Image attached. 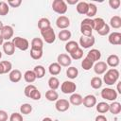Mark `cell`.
Returning <instances> with one entry per match:
<instances>
[{
    "instance_id": "cell-16",
    "label": "cell",
    "mask_w": 121,
    "mask_h": 121,
    "mask_svg": "<svg viewBox=\"0 0 121 121\" xmlns=\"http://www.w3.org/2000/svg\"><path fill=\"white\" fill-rule=\"evenodd\" d=\"M86 58L89 59L91 61L95 62V61H97V60H100V58H101V53H100L99 50L94 48V49H91V50L87 53Z\"/></svg>"
},
{
    "instance_id": "cell-14",
    "label": "cell",
    "mask_w": 121,
    "mask_h": 121,
    "mask_svg": "<svg viewBox=\"0 0 121 121\" xmlns=\"http://www.w3.org/2000/svg\"><path fill=\"white\" fill-rule=\"evenodd\" d=\"M108 70V65L105 61H98L94 65V71L96 75H102Z\"/></svg>"
},
{
    "instance_id": "cell-23",
    "label": "cell",
    "mask_w": 121,
    "mask_h": 121,
    "mask_svg": "<svg viewBox=\"0 0 121 121\" xmlns=\"http://www.w3.org/2000/svg\"><path fill=\"white\" fill-rule=\"evenodd\" d=\"M45 98L48 101H57L59 99V94L55 90H48L45 92Z\"/></svg>"
},
{
    "instance_id": "cell-6",
    "label": "cell",
    "mask_w": 121,
    "mask_h": 121,
    "mask_svg": "<svg viewBox=\"0 0 121 121\" xmlns=\"http://www.w3.org/2000/svg\"><path fill=\"white\" fill-rule=\"evenodd\" d=\"M117 92L112 88H104L101 91V96L102 98L109 100V101H114L117 98Z\"/></svg>"
},
{
    "instance_id": "cell-45",
    "label": "cell",
    "mask_w": 121,
    "mask_h": 121,
    "mask_svg": "<svg viewBox=\"0 0 121 121\" xmlns=\"http://www.w3.org/2000/svg\"><path fill=\"white\" fill-rule=\"evenodd\" d=\"M96 32H97L100 36H105V35L109 34V32H110V26L107 25V24H105L104 26H103L101 29H99L98 31H96Z\"/></svg>"
},
{
    "instance_id": "cell-27",
    "label": "cell",
    "mask_w": 121,
    "mask_h": 121,
    "mask_svg": "<svg viewBox=\"0 0 121 121\" xmlns=\"http://www.w3.org/2000/svg\"><path fill=\"white\" fill-rule=\"evenodd\" d=\"M33 72L35 73L37 78H42L45 75V68L43 65H36L33 69Z\"/></svg>"
},
{
    "instance_id": "cell-10",
    "label": "cell",
    "mask_w": 121,
    "mask_h": 121,
    "mask_svg": "<svg viewBox=\"0 0 121 121\" xmlns=\"http://www.w3.org/2000/svg\"><path fill=\"white\" fill-rule=\"evenodd\" d=\"M56 26L60 29H66L70 26V20L67 16L60 15L56 20Z\"/></svg>"
},
{
    "instance_id": "cell-19",
    "label": "cell",
    "mask_w": 121,
    "mask_h": 121,
    "mask_svg": "<svg viewBox=\"0 0 121 121\" xmlns=\"http://www.w3.org/2000/svg\"><path fill=\"white\" fill-rule=\"evenodd\" d=\"M9 80L11 82H19L22 78V73L20 70L18 69H13L9 72Z\"/></svg>"
},
{
    "instance_id": "cell-38",
    "label": "cell",
    "mask_w": 121,
    "mask_h": 121,
    "mask_svg": "<svg viewBox=\"0 0 121 121\" xmlns=\"http://www.w3.org/2000/svg\"><path fill=\"white\" fill-rule=\"evenodd\" d=\"M9 8L8 3H6L5 1H1L0 2V15L1 16H5L9 13Z\"/></svg>"
},
{
    "instance_id": "cell-18",
    "label": "cell",
    "mask_w": 121,
    "mask_h": 121,
    "mask_svg": "<svg viewBox=\"0 0 121 121\" xmlns=\"http://www.w3.org/2000/svg\"><path fill=\"white\" fill-rule=\"evenodd\" d=\"M119 62H120L119 57H118L117 55H115V54L110 55V56L107 58V61H106L107 65H108V66H111V67H112V68L118 66V65H119Z\"/></svg>"
},
{
    "instance_id": "cell-24",
    "label": "cell",
    "mask_w": 121,
    "mask_h": 121,
    "mask_svg": "<svg viewBox=\"0 0 121 121\" xmlns=\"http://www.w3.org/2000/svg\"><path fill=\"white\" fill-rule=\"evenodd\" d=\"M110 26L112 27V28H120L121 27V18L120 16L118 15H115V16H112L110 20Z\"/></svg>"
},
{
    "instance_id": "cell-44",
    "label": "cell",
    "mask_w": 121,
    "mask_h": 121,
    "mask_svg": "<svg viewBox=\"0 0 121 121\" xmlns=\"http://www.w3.org/2000/svg\"><path fill=\"white\" fill-rule=\"evenodd\" d=\"M35 89H37V87H36L35 85H33V84H29V85L26 86V87H25V90H24L25 95H26V96H27V97H29L30 94H31Z\"/></svg>"
},
{
    "instance_id": "cell-51",
    "label": "cell",
    "mask_w": 121,
    "mask_h": 121,
    "mask_svg": "<svg viewBox=\"0 0 121 121\" xmlns=\"http://www.w3.org/2000/svg\"><path fill=\"white\" fill-rule=\"evenodd\" d=\"M95 121H107V118L103 115V114H99L95 117Z\"/></svg>"
},
{
    "instance_id": "cell-35",
    "label": "cell",
    "mask_w": 121,
    "mask_h": 121,
    "mask_svg": "<svg viewBox=\"0 0 121 121\" xmlns=\"http://www.w3.org/2000/svg\"><path fill=\"white\" fill-rule=\"evenodd\" d=\"M50 25H51V23H50L49 19H47V18H41V19L38 21V27H39L40 30L51 26Z\"/></svg>"
},
{
    "instance_id": "cell-57",
    "label": "cell",
    "mask_w": 121,
    "mask_h": 121,
    "mask_svg": "<svg viewBox=\"0 0 121 121\" xmlns=\"http://www.w3.org/2000/svg\"><path fill=\"white\" fill-rule=\"evenodd\" d=\"M3 26H4V25H3V23H2V21H0V31L2 30V28H3Z\"/></svg>"
},
{
    "instance_id": "cell-11",
    "label": "cell",
    "mask_w": 121,
    "mask_h": 121,
    "mask_svg": "<svg viewBox=\"0 0 121 121\" xmlns=\"http://www.w3.org/2000/svg\"><path fill=\"white\" fill-rule=\"evenodd\" d=\"M13 33H14L13 28L10 26H4L3 28H2V30L0 31V35L6 41L10 40L12 38V36H13Z\"/></svg>"
},
{
    "instance_id": "cell-22",
    "label": "cell",
    "mask_w": 121,
    "mask_h": 121,
    "mask_svg": "<svg viewBox=\"0 0 121 121\" xmlns=\"http://www.w3.org/2000/svg\"><path fill=\"white\" fill-rule=\"evenodd\" d=\"M76 9L79 14H86L88 11V3L84 1H80L77 4Z\"/></svg>"
},
{
    "instance_id": "cell-1",
    "label": "cell",
    "mask_w": 121,
    "mask_h": 121,
    "mask_svg": "<svg viewBox=\"0 0 121 121\" xmlns=\"http://www.w3.org/2000/svg\"><path fill=\"white\" fill-rule=\"evenodd\" d=\"M119 78V71L115 68H111L105 72L103 80L107 85H113Z\"/></svg>"
},
{
    "instance_id": "cell-5",
    "label": "cell",
    "mask_w": 121,
    "mask_h": 121,
    "mask_svg": "<svg viewBox=\"0 0 121 121\" xmlns=\"http://www.w3.org/2000/svg\"><path fill=\"white\" fill-rule=\"evenodd\" d=\"M11 42H12V43L14 44V46H15L16 48H18V49H20V50H22V51H26V50H27L28 47H29V43H28V41H27L26 39L22 38V37H19V36L13 38Z\"/></svg>"
},
{
    "instance_id": "cell-17",
    "label": "cell",
    "mask_w": 121,
    "mask_h": 121,
    "mask_svg": "<svg viewBox=\"0 0 121 121\" xmlns=\"http://www.w3.org/2000/svg\"><path fill=\"white\" fill-rule=\"evenodd\" d=\"M3 51L5 52L6 55L8 56H11L14 54L15 52V46L14 44L12 43V42H9V41H7L3 43Z\"/></svg>"
},
{
    "instance_id": "cell-4",
    "label": "cell",
    "mask_w": 121,
    "mask_h": 121,
    "mask_svg": "<svg viewBox=\"0 0 121 121\" xmlns=\"http://www.w3.org/2000/svg\"><path fill=\"white\" fill-rule=\"evenodd\" d=\"M52 9L58 14H64L67 11V4L63 0H54L52 3Z\"/></svg>"
},
{
    "instance_id": "cell-28",
    "label": "cell",
    "mask_w": 121,
    "mask_h": 121,
    "mask_svg": "<svg viewBox=\"0 0 121 121\" xmlns=\"http://www.w3.org/2000/svg\"><path fill=\"white\" fill-rule=\"evenodd\" d=\"M79 47L78 43L75 41H69L66 44H65V50L68 52V53H72L74 52L76 49H78Z\"/></svg>"
},
{
    "instance_id": "cell-31",
    "label": "cell",
    "mask_w": 121,
    "mask_h": 121,
    "mask_svg": "<svg viewBox=\"0 0 121 121\" xmlns=\"http://www.w3.org/2000/svg\"><path fill=\"white\" fill-rule=\"evenodd\" d=\"M48 86L51 90H57L60 87V80L56 77H51L48 79Z\"/></svg>"
},
{
    "instance_id": "cell-2",
    "label": "cell",
    "mask_w": 121,
    "mask_h": 121,
    "mask_svg": "<svg viewBox=\"0 0 121 121\" xmlns=\"http://www.w3.org/2000/svg\"><path fill=\"white\" fill-rule=\"evenodd\" d=\"M94 29V21L93 19L86 18L81 21L80 24V32L82 36H92Z\"/></svg>"
},
{
    "instance_id": "cell-43",
    "label": "cell",
    "mask_w": 121,
    "mask_h": 121,
    "mask_svg": "<svg viewBox=\"0 0 121 121\" xmlns=\"http://www.w3.org/2000/svg\"><path fill=\"white\" fill-rule=\"evenodd\" d=\"M2 65H3V69H4V74H7V73H9L11 71V68H12V64L10 61L9 60H3L1 61Z\"/></svg>"
},
{
    "instance_id": "cell-39",
    "label": "cell",
    "mask_w": 121,
    "mask_h": 121,
    "mask_svg": "<svg viewBox=\"0 0 121 121\" xmlns=\"http://www.w3.org/2000/svg\"><path fill=\"white\" fill-rule=\"evenodd\" d=\"M30 57L33 60H40L43 57V50H39V49H30Z\"/></svg>"
},
{
    "instance_id": "cell-15",
    "label": "cell",
    "mask_w": 121,
    "mask_h": 121,
    "mask_svg": "<svg viewBox=\"0 0 121 121\" xmlns=\"http://www.w3.org/2000/svg\"><path fill=\"white\" fill-rule=\"evenodd\" d=\"M108 41L111 44L119 45L121 44V33L120 32H112L109 35Z\"/></svg>"
},
{
    "instance_id": "cell-53",
    "label": "cell",
    "mask_w": 121,
    "mask_h": 121,
    "mask_svg": "<svg viewBox=\"0 0 121 121\" xmlns=\"http://www.w3.org/2000/svg\"><path fill=\"white\" fill-rule=\"evenodd\" d=\"M120 83H121V82H118V83H117V94H121V90H120Z\"/></svg>"
},
{
    "instance_id": "cell-50",
    "label": "cell",
    "mask_w": 121,
    "mask_h": 121,
    "mask_svg": "<svg viewBox=\"0 0 121 121\" xmlns=\"http://www.w3.org/2000/svg\"><path fill=\"white\" fill-rule=\"evenodd\" d=\"M8 120V113L3 111L0 110V121H7Z\"/></svg>"
},
{
    "instance_id": "cell-49",
    "label": "cell",
    "mask_w": 121,
    "mask_h": 121,
    "mask_svg": "<svg viewBox=\"0 0 121 121\" xmlns=\"http://www.w3.org/2000/svg\"><path fill=\"white\" fill-rule=\"evenodd\" d=\"M21 4H22L21 0H9L8 1V5L10 6L11 8H18Z\"/></svg>"
},
{
    "instance_id": "cell-30",
    "label": "cell",
    "mask_w": 121,
    "mask_h": 121,
    "mask_svg": "<svg viewBox=\"0 0 121 121\" xmlns=\"http://www.w3.org/2000/svg\"><path fill=\"white\" fill-rule=\"evenodd\" d=\"M97 12V8L94 3H88V11L86 13V15L88 16V18H92L94 17Z\"/></svg>"
},
{
    "instance_id": "cell-13",
    "label": "cell",
    "mask_w": 121,
    "mask_h": 121,
    "mask_svg": "<svg viewBox=\"0 0 121 121\" xmlns=\"http://www.w3.org/2000/svg\"><path fill=\"white\" fill-rule=\"evenodd\" d=\"M82 104L86 108H93L96 105V97L94 95H87L85 97H83Z\"/></svg>"
},
{
    "instance_id": "cell-42",
    "label": "cell",
    "mask_w": 121,
    "mask_h": 121,
    "mask_svg": "<svg viewBox=\"0 0 121 121\" xmlns=\"http://www.w3.org/2000/svg\"><path fill=\"white\" fill-rule=\"evenodd\" d=\"M94 66V62L93 61H91L89 59H87L86 57L82 60V61H81V67L84 69V70H90L92 67Z\"/></svg>"
},
{
    "instance_id": "cell-32",
    "label": "cell",
    "mask_w": 121,
    "mask_h": 121,
    "mask_svg": "<svg viewBox=\"0 0 121 121\" xmlns=\"http://www.w3.org/2000/svg\"><path fill=\"white\" fill-rule=\"evenodd\" d=\"M78 70L76 67L71 66V67H68L67 68V70H66V76L69 78L74 79V78H76L78 77Z\"/></svg>"
},
{
    "instance_id": "cell-20",
    "label": "cell",
    "mask_w": 121,
    "mask_h": 121,
    "mask_svg": "<svg viewBox=\"0 0 121 121\" xmlns=\"http://www.w3.org/2000/svg\"><path fill=\"white\" fill-rule=\"evenodd\" d=\"M82 100H83V97L79 95V94H72L70 98H69V102L75 106H79L82 104Z\"/></svg>"
},
{
    "instance_id": "cell-34",
    "label": "cell",
    "mask_w": 121,
    "mask_h": 121,
    "mask_svg": "<svg viewBox=\"0 0 121 121\" xmlns=\"http://www.w3.org/2000/svg\"><path fill=\"white\" fill-rule=\"evenodd\" d=\"M71 36H72L71 32H70L69 30H67V29H62V30H60V33H59V39H60V41H62V42L68 41V40L71 38Z\"/></svg>"
},
{
    "instance_id": "cell-46",
    "label": "cell",
    "mask_w": 121,
    "mask_h": 121,
    "mask_svg": "<svg viewBox=\"0 0 121 121\" xmlns=\"http://www.w3.org/2000/svg\"><path fill=\"white\" fill-rule=\"evenodd\" d=\"M41 96H42L41 92H40L38 89H35V90L30 94V95H29V97L32 98L33 100H39V99L41 98Z\"/></svg>"
},
{
    "instance_id": "cell-55",
    "label": "cell",
    "mask_w": 121,
    "mask_h": 121,
    "mask_svg": "<svg viewBox=\"0 0 121 121\" xmlns=\"http://www.w3.org/2000/svg\"><path fill=\"white\" fill-rule=\"evenodd\" d=\"M43 121H53L50 117H44L43 119Z\"/></svg>"
},
{
    "instance_id": "cell-52",
    "label": "cell",
    "mask_w": 121,
    "mask_h": 121,
    "mask_svg": "<svg viewBox=\"0 0 121 121\" xmlns=\"http://www.w3.org/2000/svg\"><path fill=\"white\" fill-rule=\"evenodd\" d=\"M78 3V0H67V4H69V5H76Z\"/></svg>"
},
{
    "instance_id": "cell-12",
    "label": "cell",
    "mask_w": 121,
    "mask_h": 121,
    "mask_svg": "<svg viewBox=\"0 0 121 121\" xmlns=\"http://www.w3.org/2000/svg\"><path fill=\"white\" fill-rule=\"evenodd\" d=\"M57 60H58V63L63 67H68L72 62V59L70 58V56H68L67 54H64V53L60 54L58 56Z\"/></svg>"
},
{
    "instance_id": "cell-40",
    "label": "cell",
    "mask_w": 121,
    "mask_h": 121,
    "mask_svg": "<svg viewBox=\"0 0 121 121\" xmlns=\"http://www.w3.org/2000/svg\"><path fill=\"white\" fill-rule=\"evenodd\" d=\"M82 56H83V50L79 47L78 49H76L74 52L70 53V58L73 60H79L82 58Z\"/></svg>"
},
{
    "instance_id": "cell-58",
    "label": "cell",
    "mask_w": 121,
    "mask_h": 121,
    "mask_svg": "<svg viewBox=\"0 0 121 121\" xmlns=\"http://www.w3.org/2000/svg\"><path fill=\"white\" fill-rule=\"evenodd\" d=\"M1 58H2V52L0 51V59H1Z\"/></svg>"
},
{
    "instance_id": "cell-3",
    "label": "cell",
    "mask_w": 121,
    "mask_h": 121,
    "mask_svg": "<svg viewBox=\"0 0 121 121\" xmlns=\"http://www.w3.org/2000/svg\"><path fill=\"white\" fill-rule=\"evenodd\" d=\"M41 35L43 36L44 42L47 43H53L55 42V40H56L55 31L51 26L43 28V29H41Z\"/></svg>"
},
{
    "instance_id": "cell-33",
    "label": "cell",
    "mask_w": 121,
    "mask_h": 121,
    "mask_svg": "<svg viewBox=\"0 0 121 121\" xmlns=\"http://www.w3.org/2000/svg\"><path fill=\"white\" fill-rule=\"evenodd\" d=\"M93 21H94V29L96 30V31H98L99 29H101L104 26V25L106 24L105 21L102 18H100V17L95 18Z\"/></svg>"
},
{
    "instance_id": "cell-36",
    "label": "cell",
    "mask_w": 121,
    "mask_h": 121,
    "mask_svg": "<svg viewBox=\"0 0 121 121\" xmlns=\"http://www.w3.org/2000/svg\"><path fill=\"white\" fill-rule=\"evenodd\" d=\"M91 86L94 89H99L102 86V79L99 77H94L91 79Z\"/></svg>"
},
{
    "instance_id": "cell-8",
    "label": "cell",
    "mask_w": 121,
    "mask_h": 121,
    "mask_svg": "<svg viewBox=\"0 0 121 121\" xmlns=\"http://www.w3.org/2000/svg\"><path fill=\"white\" fill-rule=\"evenodd\" d=\"M76 89H77L76 83H74L73 81H68V80L64 81L60 86V90L63 94H74Z\"/></svg>"
},
{
    "instance_id": "cell-7",
    "label": "cell",
    "mask_w": 121,
    "mask_h": 121,
    "mask_svg": "<svg viewBox=\"0 0 121 121\" xmlns=\"http://www.w3.org/2000/svg\"><path fill=\"white\" fill-rule=\"evenodd\" d=\"M95 39L92 36H81L79 38V45L83 48H90L95 44Z\"/></svg>"
},
{
    "instance_id": "cell-37",
    "label": "cell",
    "mask_w": 121,
    "mask_h": 121,
    "mask_svg": "<svg viewBox=\"0 0 121 121\" xmlns=\"http://www.w3.org/2000/svg\"><path fill=\"white\" fill-rule=\"evenodd\" d=\"M96 111L99 113H105L109 111V104L106 102H99L96 104Z\"/></svg>"
},
{
    "instance_id": "cell-29",
    "label": "cell",
    "mask_w": 121,
    "mask_h": 121,
    "mask_svg": "<svg viewBox=\"0 0 121 121\" xmlns=\"http://www.w3.org/2000/svg\"><path fill=\"white\" fill-rule=\"evenodd\" d=\"M24 78H25V80H26L27 83H32V82L35 81V79H36L37 78H36L35 73H34L33 71L27 70V71H26V73H25V75H24Z\"/></svg>"
},
{
    "instance_id": "cell-21",
    "label": "cell",
    "mask_w": 121,
    "mask_h": 121,
    "mask_svg": "<svg viewBox=\"0 0 121 121\" xmlns=\"http://www.w3.org/2000/svg\"><path fill=\"white\" fill-rule=\"evenodd\" d=\"M48 71H49V73H50L52 76H57V75H59V74L60 73V71H61V66H60L58 62H53V63H51V64L49 65Z\"/></svg>"
},
{
    "instance_id": "cell-41",
    "label": "cell",
    "mask_w": 121,
    "mask_h": 121,
    "mask_svg": "<svg viewBox=\"0 0 121 121\" xmlns=\"http://www.w3.org/2000/svg\"><path fill=\"white\" fill-rule=\"evenodd\" d=\"M20 112L23 114H29L32 112V106L30 104H28V103L22 104L21 107H20Z\"/></svg>"
},
{
    "instance_id": "cell-47",
    "label": "cell",
    "mask_w": 121,
    "mask_h": 121,
    "mask_svg": "<svg viewBox=\"0 0 121 121\" xmlns=\"http://www.w3.org/2000/svg\"><path fill=\"white\" fill-rule=\"evenodd\" d=\"M9 121H23V116L21 113L13 112L9 117Z\"/></svg>"
},
{
    "instance_id": "cell-9",
    "label": "cell",
    "mask_w": 121,
    "mask_h": 121,
    "mask_svg": "<svg viewBox=\"0 0 121 121\" xmlns=\"http://www.w3.org/2000/svg\"><path fill=\"white\" fill-rule=\"evenodd\" d=\"M55 108H56V110H57L58 112H66V111L70 108V102H69L67 99H64V98L58 99V100L56 101Z\"/></svg>"
},
{
    "instance_id": "cell-26",
    "label": "cell",
    "mask_w": 121,
    "mask_h": 121,
    "mask_svg": "<svg viewBox=\"0 0 121 121\" xmlns=\"http://www.w3.org/2000/svg\"><path fill=\"white\" fill-rule=\"evenodd\" d=\"M43 42L41 38H34L31 41V48L33 49H39V50H43Z\"/></svg>"
},
{
    "instance_id": "cell-25",
    "label": "cell",
    "mask_w": 121,
    "mask_h": 121,
    "mask_svg": "<svg viewBox=\"0 0 121 121\" xmlns=\"http://www.w3.org/2000/svg\"><path fill=\"white\" fill-rule=\"evenodd\" d=\"M109 111L112 114H118L121 112V104L116 101H112L111 105H109Z\"/></svg>"
},
{
    "instance_id": "cell-48",
    "label": "cell",
    "mask_w": 121,
    "mask_h": 121,
    "mask_svg": "<svg viewBox=\"0 0 121 121\" xmlns=\"http://www.w3.org/2000/svg\"><path fill=\"white\" fill-rule=\"evenodd\" d=\"M120 0H110L109 1V5L112 9H117L120 6Z\"/></svg>"
},
{
    "instance_id": "cell-56",
    "label": "cell",
    "mask_w": 121,
    "mask_h": 121,
    "mask_svg": "<svg viewBox=\"0 0 121 121\" xmlns=\"http://www.w3.org/2000/svg\"><path fill=\"white\" fill-rule=\"evenodd\" d=\"M3 42H4V39H3V38H2V36L0 35V45H2V44L4 43Z\"/></svg>"
},
{
    "instance_id": "cell-54",
    "label": "cell",
    "mask_w": 121,
    "mask_h": 121,
    "mask_svg": "<svg viewBox=\"0 0 121 121\" xmlns=\"http://www.w3.org/2000/svg\"><path fill=\"white\" fill-rule=\"evenodd\" d=\"M2 74H4V69H3V65L0 61V75H2Z\"/></svg>"
}]
</instances>
